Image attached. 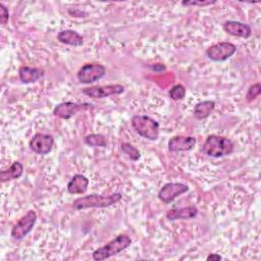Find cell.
Here are the masks:
<instances>
[{
  "label": "cell",
  "instance_id": "1",
  "mask_svg": "<svg viewBox=\"0 0 261 261\" xmlns=\"http://www.w3.org/2000/svg\"><path fill=\"white\" fill-rule=\"evenodd\" d=\"M122 199L120 193H113L108 196L90 194L80 197L72 202V207L75 210H84L89 208H105L118 203Z\"/></svg>",
  "mask_w": 261,
  "mask_h": 261
},
{
  "label": "cell",
  "instance_id": "2",
  "mask_svg": "<svg viewBox=\"0 0 261 261\" xmlns=\"http://www.w3.org/2000/svg\"><path fill=\"white\" fill-rule=\"evenodd\" d=\"M233 147L234 145L230 139L218 135H209L202 146V152L209 157L220 158L231 154Z\"/></svg>",
  "mask_w": 261,
  "mask_h": 261
},
{
  "label": "cell",
  "instance_id": "3",
  "mask_svg": "<svg viewBox=\"0 0 261 261\" xmlns=\"http://www.w3.org/2000/svg\"><path fill=\"white\" fill-rule=\"evenodd\" d=\"M130 244L132 239L127 234H119L104 246L96 249L92 253V258L96 261L108 259L125 250L127 247H129Z\"/></svg>",
  "mask_w": 261,
  "mask_h": 261
},
{
  "label": "cell",
  "instance_id": "4",
  "mask_svg": "<svg viewBox=\"0 0 261 261\" xmlns=\"http://www.w3.org/2000/svg\"><path fill=\"white\" fill-rule=\"evenodd\" d=\"M132 127L134 130L141 137L150 140L156 141L159 138V123L152 117L148 115L137 114L132 117L130 120Z\"/></svg>",
  "mask_w": 261,
  "mask_h": 261
},
{
  "label": "cell",
  "instance_id": "5",
  "mask_svg": "<svg viewBox=\"0 0 261 261\" xmlns=\"http://www.w3.org/2000/svg\"><path fill=\"white\" fill-rule=\"evenodd\" d=\"M37 221V213L34 210H29L11 228L10 236L13 240L19 241L27 237L33 229Z\"/></svg>",
  "mask_w": 261,
  "mask_h": 261
},
{
  "label": "cell",
  "instance_id": "6",
  "mask_svg": "<svg viewBox=\"0 0 261 261\" xmlns=\"http://www.w3.org/2000/svg\"><path fill=\"white\" fill-rule=\"evenodd\" d=\"M237 52V46L230 42H218L206 50L207 57L215 62L225 61Z\"/></svg>",
  "mask_w": 261,
  "mask_h": 261
},
{
  "label": "cell",
  "instance_id": "7",
  "mask_svg": "<svg viewBox=\"0 0 261 261\" xmlns=\"http://www.w3.org/2000/svg\"><path fill=\"white\" fill-rule=\"evenodd\" d=\"M106 73L104 65L99 63L84 64L77 71L76 76L82 84H92L102 79Z\"/></svg>",
  "mask_w": 261,
  "mask_h": 261
},
{
  "label": "cell",
  "instance_id": "8",
  "mask_svg": "<svg viewBox=\"0 0 261 261\" xmlns=\"http://www.w3.org/2000/svg\"><path fill=\"white\" fill-rule=\"evenodd\" d=\"M92 108L90 103H76V102H61L53 109V115L62 119H69L80 111Z\"/></svg>",
  "mask_w": 261,
  "mask_h": 261
},
{
  "label": "cell",
  "instance_id": "9",
  "mask_svg": "<svg viewBox=\"0 0 261 261\" xmlns=\"http://www.w3.org/2000/svg\"><path fill=\"white\" fill-rule=\"evenodd\" d=\"M189 187L182 182H167L158 192V199L164 204H169L178 196L187 193Z\"/></svg>",
  "mask_w": 261,
  "mask_h": 261
},
{
  "label": "cell",
  "instance_id": "10",
  "mask_svg": "<svg viewBox=\"0 0 261 261\" xmlns=\"http://www.w3.org/2000/svg\"><path fill=\"white\" fill-rule=\"evenodd\" d=\"M124 92V87L119 84L106 86H92L83 89V93L90 98H106L113 95H120Z\"/></svg>",
  "mask_w": 261,
  "mask_h": 261
},
{
  "label": "cell",
  "instance_id": "11",
  "mask_svg": "<svg viewBox=\"0 0 261 261\" xmlns=\"http://www.w3.org/2000/svg\"><path fill=\"white\" fill-rule=\"evenodd\" d=\"M31 150L38 155H47L54 146V138L49 134L37 133L30 141Z\"/></svg>",
  "mask_w": 261,
  "mask_h": 261
},
{
  "label": "cell",
  "instance_id": "12",
  "mask_svg": "<svg viewBox=\"0 0 261 261\" xmlns=\"http://www.w3.org/2000/svg\"><path fill=\"white\" fill-rule=\"evenodd\" d=\"M197 144V139L192 136H174L167 144L170 152H185L192 150Z\"/></svg>",
  "mask_w": 261,
  "mask_h": 261
},
{
  "label": "cell",
  "instance_id": "13",
  "mask_svg": "<svg viewBox=\"0 0 261 261\" xmlns=\"http://www.w3.org/2000/svg\"><path fill=\"white\" fill-rule=\"evenodd\" d=\"M222 28L227 34L239 38L247 39L252 35V29L249 24L237 20H226L222 24Z\"/></svg>",
  "mask_w": 261,
  "mask_h": 261
},
{
  "label": "cell",
  "instance_id": "14",
  "mask_svg": "<svg viewBox=\"0 0 261 261\" xmlns=\"http://www.w3.org/2000/svg\"><path fill=\"white\" fill-rule=\"evenodd\" d=\"M45 71L39 67H30V66H20L18 68V77L22 84H32L36 83L43 77Z\"/></svg>",
  "mask_w": 261,
  "mask_h": 261
},
{
  "label": "cell",
  "instance_id": "15",
  "mask_svg": "<svg viewBox=\"0 0 261 261\" xmlns=\"http://www.w3.org/2000/svg\"><path fill=\"white\" fill-rule=\"evenodd\" d=\"M198 214V209L195 206H188L181 208H173L166 212V218L168 220H181V219H192Z\"/></svg>",
  "mask_w": 261,
  "mask_h": 261
},
{
  "label": "cell",
  "instance_id": "16",
  "mask_svg": "<svg viewBox=\"0 0 261 261\" xmlns=\"http://www.w3.org/2000/svg\"><path fill=\"white\" fill-rule=\"evenodd\" d=\"M89 179L84 174L76 173L68 181L66 189L69 194H84L87 192L89 187Z\"/></svg>",
  "mask_w": 261,
  "mask_h": 261
},
{
  "label": "cell",
  "instance_id": "17",
  "mask_svg": "<svg viewBox=\"0 0 261 261\" xmlns=\"http://www.w3.org/2000/svg\"><path fill=\"white\" fill-rule=\"evenodd\" d=\"M57 40L65 45L80 47L84 44V38L73 30H63L57 35Z\"/></svg>",
  "mask_w": 261,
  "mask_h": 261
},
{
  "label": "cell",
  "instance_id": "18",
  "mask_svg": "<svg viewBox=\"0 0 261 261\" xmlns=\"http://www.w3.org/2000/svg\"><path fill=\"white\" fill-rule=\"evenodd\" d=\"M23 173V165L19 161H14L7 169L0 172L1 182L19 178Z\"/></svg>",
  "mask_w": 261,
  "mask_h": 261
},
{
  "label": "cell",
  "instance_id": "19",
  "mask_svg": "<svg viewBox=\"0 0 261 261\" xmlns=\"http://www.w3.org/2000/svg\"><path fill=\"white\" fill-rule=\"evenodd\" d=\"M215 108V102L212 100H205L197 103L194 107V115L197 119L207 118Z\"/></svg>",
  "mask_w": 261,
  "mask_h": 261
},
{
  "label": "cell",
  "instance_id": "20",
  "mask_svg": "<svg viewBox=\"0 0 261 261\" xmlns=\"http://www.w3.org/2000/svg\"><path fill=\"white\" fill-rule=\"evenodd\" d=\"M86 145L90 147H106L107 141L106 138L101 134H90L84 138Z\"/></svg>",
  "mask_w": 261,
  "mask_h": 261
},
{
  "label": "cell",
  "instance_id": "21",
  "mask_svg": "<svg viewBox=\"0 0 261 261\" xmlns=\"http://www.w3.org/2000/svg\"><path fill=\"white\" fill-rule=\"evenodd\" d=\"M120 147H121V151H122L125 155H127V157H128L130 160L137 161V160L140 159V157H141L140 151H139L135 146H133L132 144H129V143H122Z\"/></svg>",
  "mask_w": 261,
  "mask_h": 261
},
{
  "label": "cell",
  "instance_id": "22",
  "mask_svg": "<svg viewBox=\"0 0 261 261\" xmlns=\"http://www.w3.org/2000/svg\"><path fill=\"white\" fill-rule=\"evenodd\" d=\"M169 97L174 100V101H178L185 98L186 96V88L181 85V84H177L174 85L168 92Z\"/></svg>",
  "mask_w": 261,
  "mask_h": 261
},
{
  "label": "cell",
  "instance_id": "23",
  "mask_svg": "<svg viewBox=\"0 0 261 261\" xmlns=\"http://www.w3.org/2000/svg\"><path fill=\"white\" fill-rule=\"evenodd\" d=\"M261 94V84L260 83H256L253 84L249 87L247 93H246V100L248 102H252L253 100H255L259 95Z\"/></svg>",
  "mask_w": 261,
  "mask_h": 261
},
{
  "label": "cell",
  "instance_id": "24",
  "mask_svg": "<svg viewBox=\"0 0 261 261\" xmlns=\"http://www.w3.org/2000/svg\"><path fill=\"white\" fill-rule=\"evenodd\" d=\"M216 3V1H212V0H202V1H182L181 4L184 6H201V7H205V6H209Z\"/></svg>",
  "mask_w": 261,
  "mask_h": 261
},
{
  "label": "cell",
  "instance_id": "25",
  "mask_svg": "<svg viewBox=\"0 0 261 261\" xmlns=\"http://www.w3.org/2000/svg\"><path fill=\"white\" fill-rule=\"evenodd\" d=\"M9 20V11L8 8L3 4L0 3V22L1 24H6Z\"/></svg>",
  "mask_w": 261,
  "mask_h": 261
},
{
  "label": "cell",
  "instance_id": "26",
  "mask_svg": "<svg viewBox=\"0 0 261 261\" xmlns=\"http://www.w3.org/2000/svg\"><path fill=\"white\" fill-rule=\"evenodd\" d=\"M222 259V257L219 255V254H217V253H211V254H209L207 257H206V260H208V261H210V260H216V261H218V260H221Z\"/></svg>",
  "mask_w": 261,
  "mask_h": 261
},
{
  "label": "cell",
  "instance_id": "27",
  "mask_svg": "<svg viewBox=\"0 0 261 261\" xmlns=\"http://www.w3.org/2000/svg\"><path fill=\"white\" fill-rule=\"evenodd\" d=\"M151 67L155 71H162V70H165V68H166L165 65H163V64H154Z\"/></svg>",
  "mask_w": 261,
  "mask_h": 261
}]
</instances>
